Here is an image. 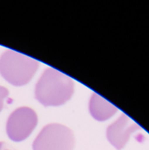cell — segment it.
Instances as JSON below:
<instances>
[{
    "label": "cell",
    "mask_w": 149,
    "mask_h": 150,
    "mask_svg": "<svg viewBox=\"0 0 149 150\" xmlns=\"http://www.w3.org/2000/svg\"><path fill=\"white\" fill-rule=\"evenodd\" d=\"M74 93V83L67 75L47 68L35 86V98L45 106H59L68 101Z\"/></svg>",
    "instance_id": "obj_1"
},
{
    "label": "cell",
    "mask_w": 149,
    "mask_h": 150,
    "mask_svg": "<svg viewBox=\"0 0 149 150\" xmlns=\"http://www.w3.org/2000/svg\"><path fill=\"white\" fill-rule=\"evenodd\" d=\"M40 62L12 50L5 51L0 57V73L2 76L14 86L28 83L36 73Z\"/></svg>",
    "instance_id": "obj_2"
},
{
    "label": "cell",
    "mask_w": 149,
    "mask_h": 150,
    "mask_svg": "<svg viewBox=\"0 0 149 150\" xmlns=\"http://www.w3.org/2000/svg\"><path fill=\"white\" fill-rule=\"evenodd\" d=\"M74 134L61 124L47 125L40 132L32 144L33 150H73Z\"/></svg>",
    "instance_id": "obj_3"
},
{
    "label": "cell",
    "mask_w": 149,
    "mask_h": 150,
    "mask_svg": "<svg viewBox=\"0 0 149 150\" xmlns=\"http://www.w3.org/2000/svg\"><path fill=\"white\" fill-rule=\"evenodd\" d=\"M38 123L36 112L29 107H19L9 117L6 124L8 137L13 142L25 140L34 130Z\"/></svg>",
    "instance_id": "obj_4"
},
{
    "label": "cell",
    "mask_w": 149,
    "mask_h": 150,
    "mask_svg": "<svg viewBox=\"0 0 149 150\" xmlns=\"http://www.w3.org/2000/svg\"><path fill=\"white\" fill-rule=\"evenodd\" d=\"M140 127L126 115L122 114L114 123L107 128L108 141L117 149H121L128 142L130 135Z\"/></svg>",
    "instance_id": "obj_5"
},
{
    "label": "cell",
    "mask_w": 149,
    "mask_h": 150,
    "mask_svg": "<svg viewBox=\"0 0 149 150\" xmlns=\"http://www.w3.org/2000/svg\"><path fill=\"white\" fill-rule=\"evenodd\" d=\"M89 107L92 117L98 121H105L110 119L116 113L118 110L112 104L97 93L92 94Z\"/></svg>",
    "instance_id": "obj_6"
},
{
    "label": "cell",
    "mask_w": 149,
    "mask_h": 150,
    "mask_svg": "<svg viewBox=\"0 0 149 150\" xmlns=\"http://www.w3.org/2000/svg\"><path fill=\"white\" fill-rule=\"evenodd\" d=\"M8 90L3 86H0V112L4 107V101L8 96Z\"/></svg>",
    "instance_id": "obj_7"
},
{
    "label": "cell",
    "mask_w": 149,
    "mask_h": 150,
    "mask_svg": "<svg viewBox=\"0 0 149 150\" xmlns=\"http://www.w3.org/2000/svg\"><path fill=\"white\" fill-rule=\"evenodd\" d=\"M0 150H15L13 148H11L10 145H8L5 142H0Z\"/></svg>",
    "instance_id": "obj_8"
}]
</instances>
